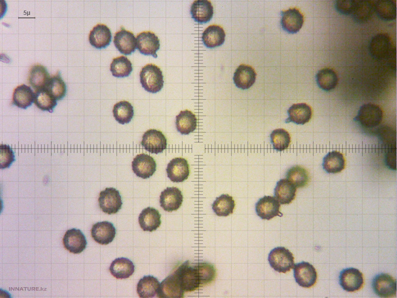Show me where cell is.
<instances>
[{"label": "cell", "instance_id": "6da1fadb", "mask_svg": "<svg viewBox=\"0 0 397 298\" xmlns=\"http://www.w3.org/2000/svg\"><path fill=\"white\" fill-rule=\"evenodd\" d=\"M174 274L184 292L194 291L201 285L200 275L196 263L191 265L189 261H186Z\"/></svg>", "mask_w": 397, "mask_h": 298}, {"label": "cell", "instance_id": "7a4b0ae2", "mask_svg": "<svg viewBox=\"0 0 397 298\" xmlns=\"http://www.w3.org/2000/svg\"><path fill=\"white\" fill-rule=\"evenodd\" d=\"M139 77L142 87L149 92L156 93L163 88L162 72L155 65L149 64L144 66L140 72Z\"/></svg>", "mask_w": 397, "mask_h": 298}, {"label": "cell", "instance_id": "3957f363", "mask_svg": "<svg viewBox=\"0 0 397 298\" xmlns=\"http://www.w3.org/2000/svg\"><path fill=\"white\" fill-rule=\"evenodd\" d=\"M390 36L386 33H379L373 37L369 44L371 56L378 60L392 59L396 54Z\"/></svg>", "mask_w": 397, "mask_h": 298}, {"label": "cell", "instance_id": "277c9868", "mask_svg": "<svg viewBox=\"0 0 397 298\" xmlns=\"http://www.w3.org/2000/svg\"><path fill=\"white\" fill-rule=\"evenodd\" d=\"M268 261L271 267L279 273H285L294 265L292 253L284 247L272 249L268 254Z\"/></svg>", "mask_w": 397, "mask_h": 298}, {"label": "cell", "instance_id": "5b68a950", "mask_svg": "<svg viewBox=\"0 0 397 298\" xmlns=\"http://www.w3.org/2000/svg\"><path fill=\"white\" fill-rule=\"evenodd\" d=\"M383 119V111L377 105L367 103L362 105L354 119L362 126L371 128L378 126Z\"/></svg>", "mask_w": 397, "mask_h": 298}, {"label": "cell", "instance_id": "8992f818", "mask_svg": "<svg viewBox=\"0 0 397 298\" xmlns=\"http://www.w3.org/2000/svg\"><path fill=\"white\" fill-rule=\"evenodd\" d=\"M98 203L102 211L109 215L117 213L123 204L119 191L112 187L106 188L100 192Z\"/></svg>", "mask_w": 397, "mask_h": 298}, {"label": "cell", "instance_id": "52a82bcc", "mask_svg": "<svg viewBox=\"0 0 397 298\" xmlns=\"http://www.w3.org/2000/svg\"><path fill=\"white\" fill-rule=\"evenodd\" d=\"M294 266V277L296 282L305 288H309L314 286L317 279V273L314 266L304 261Z\"/></svg>", "mask_w": 397, "mask_h": 298}, {"label": "cell", "instance_id": "ba28073f", "mask_svg": "<svg viewBox=\"0 0 397 298\" xmlns=\"http://www.w3.org/2000/svg\"><path fill=\"white\" fill-rule=\"evenodd\" d=\"M372 286L375 293L380 297L391 298L396 295V280L388 274L381 273L376 276Z\"/></svg>", "mask_w": 397, "mask_h": 298}, {"label": "cell", "instance_id": "9c48e42d", "mask_svg": "<svg viewBox=\"0 0 397 298\" xmlns=\"http://www.w3.org/2000/svg\"><path fill=\"white\" fill-rule=\"evenodd\" d=\"M141 145L149 152L158 154L166 149L167 140L162 132L149 129L143 135Z\"/></svg>", "mask_w": 397, "mask_h": 298}, {"label": "cell", "instance_id": "30bf717a", "mask_svg": "<svg viewBox=\"0 0 397 298\" xmlns=\"http://www.w3.org/2000/svg\"><path fill=\"white\" fill-rule=\"evenodd\" d=\"M280 207V204L274 197L265 196L258 201L255 210L262 219L269 220L275 217L282 216L279 211Z\"/></svg>", "mask_w": 397, "mask_h": 298}, {"label": "cell", "instance_id": "8fae6325", "mask_svg": "<svg viewBox=\"0 0 397 298\" xmlns=\"http://www.w3.org/2000/svg\"><path fill=\"white\" fill-rule=\"evenodd\" d=\"M339 282L344 290L348 292H354L362 287L364 283L363 274L357 269L346 268L340 272Z\"/></svg>", "mask_w": 397, "mask_h": 298}, {"label": "cell", "instance_id": "7c38bea8", "mask_svg": "<svg viewBox=\"0 0 397 298\" xmlns=\"http://www.w3.org/2000/svg\"><path fill=\"white\" fill-rule=\"evenodd\" d=\"M133 172L138 177L147 179L153 175L156 169V163L150 155L141 153L133 158L132 163Z\"/></svg>", "mask_w": 397, "mask_h": 298}, {"label": "cell", "instance_id": "4fadbf2b", "mask_svg": "<svg viewBox=\"0 0 397 298\" xmlns=\"http://www.w3.org/2000/svg\"><path fill=\"white\" fill-rule=\"evenodd\" d=\"M136 48L144 55H151L157 58L156 52L160 48V41L153 32L144 31L138 34L136 37Z\"/></svg>", "mask_w": 397, "mask_h": 298}, {"label": "cell", "instance_id": "5bb4252c", "mask_svg": "<svg viewBox=\"0 0 397 298\" xmlns=\"http://www.w3.org/2000/svg\"><path fill=\"white\" fill-rule=\"evenodd\" d=\"M63 240L65 248L74 254L82 252L87 245V241L82 232L74 228L66 232Z\"/></svg>", "mask_w": 397, "mask_h": 298}, {"label": "cell", "instance_id": "9a60e30c", "mask_svg": "<svg viewBox=\"0 0 397 298\" xmlns=\"http://www.w3.org/2000/svg\"><path fill=\"white\" fill-rule=\"evenodd\" d=\"M166 172L168 177L174 182L185 181L190 174L188 161L181 157L172 159L167 164Z\"/></svg>", "mask_w": 397, "mask_h": 298}, {"label": "cell", "instance_id": "2e32d148", "mask_svg": "<svg viewBox=\"0 0 397 298\" xmlns=\"http://www.w3.org/2000/svg\"><path fill=\"white\" fill-rule=\"evenodd\" d=\"M281 25L283 30L289 33H296L301 28L304 17L296 8L281 11Z\"/></svg>", "mask_w": 397, "mask_h": 298}, {"label": "cell", "instance_id": "e0dca14e", "mask_svg": "<svg viewBox=\"0 0 397 298\" xmlns=\"http://www.w3.org/2000/svg\"><path fill=\"white\" fill-rule=\"evenodd\" d=\"M91 233L96 242L100 244L107 245L113 240L116 235V228L109 222H99L93 225Z\"/></svg>", "mask_w": 397, "mask_h": 298}, {"label": "cell", "instance_id": "ac0fdd59", "mask_svg": "<svg viewBox=\"0 0 397 298\" xmlns=\"http://www.w3.org/2000/svg\"><path fill=\"white\" fill-rule=\"evenodd\" d=\"M184 291L173 273L166 277L160 284L157 296L160 298H181Z\"/></svg>", "mask_w": 397, "mask_h": 298}, {"label": "cell", "instance_id": "d6986e66", "mask_svg": "<svg viewBox=\"0 0 397 298\" xmlns=\"http://www.w3.org/2000/svg\"><path fill=\"white\" fill-rule=\"evenodd\" d=\"M183 200V195L180 189L174 187H168L161 193L159 202L165 211L171 212L180 208Z\"/></svg>", "mask_w": 397, "mask_h": 298}, {"label": "cell", "instance_id": "ffe728a7", "mask_svg": "<svg viewBox=\"0 0 397 298\" xmlns=\"http://www.w3.org/2000/svg\"><path fill=\"white\" fill-rule=\"evenodd\" d=\"M113 42L117 50L125 55L134 52L136 48V40L133 34L123 28L116 33Z\"/></svg>", "mask_w": 397, "mask_h": 298}, {"label": "cell", "instance_id": "44dd1931", "mask_svg": "<svg viewBox=\"0 0 397 298\" xmlns=\"http://www.w3.org/2000/svg\"><path fill=\"white\" fill-rule=\"evenodd\" d=\"M112 39L110 29L105 24H98L90 31L88 40L91 46L97 49L106 48Z\"/></svg>", "mask_w": 397, "mask_h": 298}, {"label": "cell", "instance_id": "7402d4cb", "mask_svg": "<svg viewBox=\"0 0 397 298\" xmlns=\"http://www.w3.org/2000/svg\"><path fill=\"white\" fill-rule=\"evenodd\" d=\"M190 12L195 21L200 23H206L213 16V7L210 1L195 0L191 5Z\"/></svg>", "mask_w": 397, "mask_h": 298}, {"label": "cell", "instance_id": "603a6c76", "mask_svg": "<svg viewBox=\"0 0 397 298\" xmlns=\"http://www.w3.org/2000/svg\"><path fill=\"white\" fill-rule=\"evenodd\" d=\"M256 73L250 66L240 65L236 70L233 77L236 86L242 89H247L254 83Z\"/></svg>", "mask_w": 397, "mask_h": 298}, {"label": "cell", "instance_id": "cb8c5ba5", "mask_svg": "<svg viewBox=\"0 0 397 298\" xmlns=\"http://www.w3.org/2000/svg\"><path fill=\"white\" fill-rule=\"evenodd\" d=\"M312 113V109L308 104L305 103L294 104L287 110L288 118L285 122L304 125L310 121Z\"/></svg>", "mask_w": 397, "mask_h": 298}, {"label": "cell", "instance_id": "d4e9b609", "mask_svg": "<svg viewBox=\"0 0 397 298\" xmlns=\"http://www.w3.org/2000/svg\"><path fill=\"white\" fill-rule=\"evenodd\" d=\"M296 187L288 180L281 179L276 183L274 197L280 204H289L296 196Z\"/></svg>", "mask_w": 397, "mask_h": 298}, {"label": "cell", "instance_id": "484cf974", "mask_svg": "<svg viewBox=\"0 0 397 298\" xmlns=\"http://www.w3.org/2000/svg\"><path fill=\"white\" fill-rule=\"evenodd\" d=\"M161 215L155 209L148 207L144 209L138 217V223L144 231L152 232L158 228L161 224Z\"/></svg>", "mask_w": 397, "mask_h": 298}, {"label": "cell", "instance_id": "4316f807", "mask_svg": "<svg viewBox=\"0 0 397 298\" xmlns=\"http://www.w3.org/2000/svg\"><path fill=\"white\" fill-rule=\"evenodd\" d=\"M35 92L31 88L22 84L16 87L12 94V104L25 109L30 106L34 101Z\"/></svg>", "mask_w": 397, "mask_h": 298}, {"label": "cell", "instance_id": "83f0119b", "mask_svg": "<svg viewBox=\"0 0 397 298\" xmlns=\"http://www.w3.org/2000/svg\"><path fill=\"white\" fill-rule=\"evenodd\" d=\"M50 77L46 67L37 64L30 69L28 81L31 86L37 91L45 88Z\"/></svg>", "mask_w": 397, "mask_h": 298}, {"label": "cell", "instance_id": "f1b7e54d", "mask_svg": "<svg viewBox=\"0 0 397 298\" xmlns=\"http://www.w3.org/2000/svg\"><path fill=\"white\" fill-rule=\"evenodd\" d=\"M225 33L223 29L216 25L207 27L202 34V41L207 48H213L222 45L225 41Z\"/></svg>", "mask_w": 397, "mask_h": 298}, {"label": "cell", "instance_id": "f546056e", "mask_svg": "<svg viewBox=\"0 0 397 298\" xmlns=\"http://www.w3.org/2000/svg\"><path fill=\"white\" fill-rule=\"evenodd\" d=\"M109 271L116 279H127L133 273L134 265L131 260L127 258H118L111 263Z\"/></svg>", "mask_w": 397, "mask_h": 298}, {"label": "cell", "instance_id": "4dcf8cb0", "mask_svg": "<svg viewBox=\"0 0 397 298\" xmlns=\"http://www.w3.org/2000/svg\"><path fill=\"white\" fill-rule=\"evenodd\" d=\"M175 124L177 130L180 133L188 135L196 129L197 119L191 111L183 110L176 116Z\"/></svg>", "mask_w": 397, "mask_h": 298}, {"label": "cell", "instance_id": "1f68e13d", "mask_svg": "<svg viewBox=\"0 0 397 298\" xmlns=\"http://www.w3.org/2000/svg\"><path fill=\"white\" fill-rule=\"evenodd\" d=\"M322 166L324 170L329 173L341 172L345 167V159L343 154L334 150L329 152L323 158Z\"/></svg>", "mask_w": 397, "mask_h": 298}, {"label": "cell", "instance_id": "d6a6232c", "mask_svg": "<svg viewBox=\"0 0 397 298\" xmlns=\"http://www.w3.org/2000/svg\"><path fill=\"white\" fill-rule=\"evenodd\" d=\"M159 285L157 278L150 275L145 276L137 283L136 291L140 298H153L157 293Z\"/></svg>", "mask_w": 397, "mask_h": 298}, {"label": "cell", "instance_id": "836d02e7", "mask_svg": "<svg viewBox=\"0 0 397 298\" xmlns=\"http://www.w3.org/2000/svg\"><path fill=\"white\" fill-rule=\"evenodd\" d=\"M316 78L319 87L326 91L333 89L338 82L336 73L330 68H324L319 71Z\"/></svg>", "mask_w": 397, "mask_h": 298}, {"label": "cell", "instance_id": "e575fe53", "mask_svg": "<svg viewBox=\"0 0 397 298\" xmlns=\"http://www.w3.org/2000/svg\"><path fill=\"white\" fill-rule=\"evenodd\" d=\"M374 11L384 21H392L397 16L396 3L391 0H379L374 3Z\"/></svg>", "mask_w": 397, "mask_h": 298}, {"label": "cell", "instance_id": "d590c367", "mask_svg": "<svg viewBox=\"0 0 397 298\" xmlns=\"http://www.w3.org/2000/svg\"><path fill=\"white\" fill-rule=\"evenodd\" d=\"M234 207L232 197L228 194H222L217 197L212 204L214 213L219 217H227L232 214Z\"/></svg>", "mask_w": 397, "mask_h": 298}, {"label": "cell", "instance_id": "8d00e7d4", "mask_svg": "<svg viewBox=\"0 0 397 298\" xmlns=\"http://www.w3.org/2000/svg\"><path fill=\"white\" fill-rule=\"evenodd\" d=\"M45 89L57 100L62 99L65 96L66 85L59 71L50 77Z\"/></svg>", "mask_w": 397, "mask_h": 298}, {"label": "cell", "instance_id": "74e56055", "mask_svg": "<svg viewBox=\"0 0 397 298\" xmlns=\"http://www.w3.org/2000/svg\"><path fill=\"white\" fill-rule=\"evenodd\" d=\"M374 11V3L371 1L356 0L351 15L356 22L364 23L371 18Z\"/></svg>", "mask_w": 397, "mask_h": 298}, {"label": "cell", "instance_id": "f35d334b", "mask_svg": "<svg viewBox=\"0 0 397 298\" xmlns=\"http://www.w3.org/2000/svg\"><path fill=\"white\" fill-rule=\"evenodd\" d=\"M113 116L120 124H128L132 119L134 111L132 105L128 101H121L116 103L113 109Z\"/></svg>", "mask_w": 397, "mask_h": 298}, {"label": "cell", "instance_id": "ab89813d", "mask_svg": "<svg viewBox=\"0 0 397 298\" xmlns=\"http://www.w3.org/2000/svg\"><path fill=\"white\" fill-rule=\"evenodd\" d=\"M110 70L114 76L125 77L132 72V64L126 57L122 56L113 59Z\"/></svg>", "mask_w": 397, "mask_h": 298}, {"label": "cell", "instance_id": "60d3db41", "mask_svg": "<svg viewBox=\"0 0 397 298\" xmlns=\"http://www.w3.org/2000/svg\"><path fill=\"white\" fill-rule=\"evenodd\" d=\"M34 103L41 110L52 113L57 100L44 88L35 91Z\"/></svg>", "mask_w": 397, "mask_h": 298}, {"label": "cell", "instance_id": "b9f144b4", "mask_svg": "<svg viewBox=\"0 0 397 298\" xmlns=\"http://www.w3.org/2000/svg\"><path fill=\"white\" fill-rule=\"evenodd\" d=\"M286 178L296 188L305 186L309 181L308 172L304 167L298 165L290 167L286 172Z\"/></svg>", "mask_w": 397, "mask_h": 298}, {"label": "cell", "instance_id": "7bdbcfd3", "mask_svg": "<svg viewBox=\"0 0 397 298\" xmlns=\"http://www.w3.org/2000/svg\"><path fill=\"white\" fill-rule=\"evenodd\" d=\"M270 142L273 149L282 151L287 149L290 143V136L288 132L283 129H277L272 131L270 135Z\"/></svg>", "mask_w": 397, "mask_h": 298}, {"label": "cell", "instance_id": "ee69618b", "mask_svg": "<svg viewBox=\"0 0 397 298\" xmlns=\"http://www.w3.org/2000/svg\"><path fill=\"white\" fill-rule=\"evenodd\" d=\"M199 272L201 285L208 284L212 282L216 276V270L214 266L208 262H199L196 263Z\"/></svg>", "mask_w": 397, "mask_h": 298}, {"label": "cell", "instance_id": "f6af8a7d", "mask_svg": "<svg viewBox=\"0 0 397 298\" xmlns=\"http://www.w3.org/2000/svg\"><path fill=\"white\" fill-rule=\"evenodd\" d=\"M379 138L382 143L390 148L396 147V132L391 127H381L378 131Z\"/></svg>", "mask_w": 397, "mask_h": 298}, {"label": "cell", "instance_id": "bcb514c9", "mask_svg": "<svg viewBox=\"0 0 397 298\" xmlns=\"http://www.w3.org/2000/svg\"><path fill=\"white\" fill-rule=\"evenodd\" d=\"M0 168L5 169L10 166L15 160L14 152L10 147L7 145L0 146Z\"/></svg>", "mask_w": 397, "mask_h": 298}, {"label": "cell", "instance_id": "7dc6e473", "mask_svg": "<svg viewBox=\"0 0 397 298\" xmlns=\"http://www.w3.org/2000/svg\"><path fill=\"white\" fill-rule=\"evenodd\" d=\"M356 1L355 0H338L335 1V8L340 14H351L355 7Z\"/></svg>", "mask_w": 397, "mask_h": 298}, {"label": "cell", "instance_id": "c3c4849f", "mask_svg": "<svg viewBox=\"0 0 397 298\" xmlns=\"http://www.w3.org/2000/svg\"><path fill=\"white\" fill-rule=\"evenodd\" d=\"M397 149L396 147L390 148L385 156V162L387 165L392 170H396L397 167Z\"/></svg>", "mask_w": 397, "mask_h": 298}]
</instances>
